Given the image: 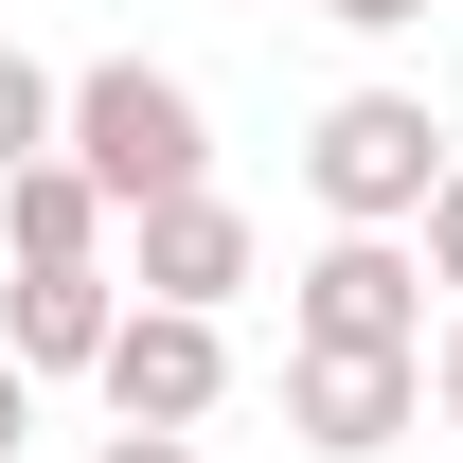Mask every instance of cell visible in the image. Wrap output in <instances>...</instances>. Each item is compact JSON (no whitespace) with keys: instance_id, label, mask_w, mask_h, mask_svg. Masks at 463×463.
I'll return each instance as SVG.
<instances>
[{"instance_id":"cell-1","label":"cell","mask_w":463,"mask_h":463,"mask_svg":"<svg viewBox=\"0 0 463 463\" xmlns=\"http://www.w3.org/2000/svg\"><path fill=\"white\" fill-rule=\"evenodd\" d=\"M54 161H90L108 214H143V196H196V178H214V108H196V71H161V54H90L71 108H54Z\"/></svg>"},{"instance_id":"cell-2","label":"cell","mask_w":463,"mask_h":463,"mask_svg":"<svg viewBox=\"0 0 463 463\" xmlns=\"http://www.w3.org/2000/svg\"><path fill=\"white\" fill-rule=\"evenodd\" d=\"M428 178H446V125H428V90H392V71L339 90V108L303 125V196H321L339 232H410Z\"/></svg>"},{"instance_id":"cell-3","label":"cell","mask_w":463,"mask_h":463,"mask_svg":"<svg viewBox=\"0 0 463 463\" xmlns=\"http://www.w3.org/2000/svg\"><path fill=\"white\" fill-rule=\"evenodd\" d=\"M286 339H321V356H428V250H410V232H321L286 268Z\"/></svg>"},{"instance_id":"cell-4","label":"cell","mask_w":463,"mask_h":463,"mask_svg":"<svg viewBox=\"0 0 463 463\" xmlns=\"http://www.w3.org/2000/svg\"><path fill=\"white\" fill-rule=\"evenodd\" d=\"M90 392H108V428H214L232 410V339L196 303H125L108 356H90Z\"/></svg>"},{"instance_id":"cell-5","label":"cell","mask_w":463,"mask_h":463,"mask_svg":"<svg viewBox=\"0 0 463 463\" xmlns=\"http://www.w3.org/2000/svg\"><path fill=\"white\" fill-rule=\"evenodd\" d=\"M125 286H143V303H196V321H232V303L268 286V232L232 214L214 178H196V196H143V214H125Z\"/></svg>"},{"instance_id":"cell-6","label":"cell","mask_w":463,"mask_h":463,"mask_svg":"<svg viewBox=\"0 0 463 463\" xmlns=\"http://www.w3.org/2000/svg\"><path fill=\"white\" fill-rule=\"evenodd\" d=\"M286 428H303L321 463L410 446V428H428V356H321V339H286Z\"/></svg>"},{"instance_id":"cell-7","label":"cell","mask_w":463,"mask_h":463,"mask_svg":"<svg viewBox=\"0 0 463 463\" xmlns=\"http://www.w3.org/2000/svg\"><path fill=\"white\" fill-rule=\"evenodd\" d=\"M108 321H125V268H18L0 286V356L54 392V374H90L108 356Z\"/></svg>"},{"instance_id":"cell-8","label":"cell","mask_w":463,"mask_h":463,"mask_svg":"<svg viewBox=\"0 0 463 463\" xmlns=\"http://www.w3.org/2000/svg\"><path fill=\"white\" fill-rule=\"evenodd\" d=\"M0 232H18V268H108L125 250V214L90 196V161H18L0 178Z\"/></svg>"},{"instance_id":"cell-9","label":"cell","mask_w":463,"mask_h":463,"mask_svg":"<svg viewBox=\"0 0 463 463\" xmlns=\"http://www.w3.org/2000/svg\"><path fill=\"white\" fill-rule=\"evenodd\" d=\"M54 108H71V71H36L18 36H0V178H18V161H54Z\"/></svg>"},{"instance_id":"cell-10","label":"cell","mask_w":463,"mask_h":463,"mask_svg":"<svg viewBox=\"0 0 463 463\" xmlns=\"http://www.w3.org/2000/svg\"><path fill=\"white\" fill-rule=\"evenodd\" d=\"M410 250H428V286H446V303H463V161H446V178H428V214H410Z\"/></svg>"},{"instance_id":"cell-11","label":"cell","mask_w":463,"mask_h":463,"mask_svg":"<svg viewBox=\"0 0 463 463\" xmlns=\"http://www.w3.org/2000/svg\"><path fill=\"white\" fill-rule=\"evenodd\" d=\"M339 36H410V18H446V0H321Z\"/></svg>"},{"instance_id":"cell-12","label":"cell","mask_w":463,"mask_h":463,"mask_svg":"<svg viewBox=\"0 0 463 463\" xmlns=\"http://www.w3.org/2000/svg\"><path fill=\"white\" fill-rule=\"evenodd\" d=\"M90 463H196V428H108Z\"/></svg>"},{"instance_id":"cell-13","label":"cell","mask_w":463,"mask_h":463,"mask_svg":"<svg viewBox=\"0 0 463 463\" xmlns=\"http://www.w3.org/2000/svg\"><path fill=\"white\" fill-rule=\"evenodd\" d=\"M428 410H446V428H463V321H446V339H428Z\"/></svg>"},{"instance_id":"cell-14","label":"cell","mask_w":463,"mask_h":463,"mask_svg":"<svg viewBox=\"0 0 463 463\" xmlns=\"http://www.w3.org/2000/svg\"><path fill=\"white\" fill-rule=\"evenodd\" d=\"M18 428H36V374H18V356H0V463H18Z\"/></svg>"}]
</instances>
